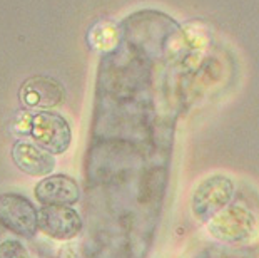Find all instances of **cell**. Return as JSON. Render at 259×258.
<instances>
[{"mask_svg": "<svg viewBox=\"0 0 259 258\" xmlns=\"http://www.w3.org/2000/svg\"><path fill=\"white\" fill-rule=\"evenodd\" d=\"M12 158L19 169L30 176H46L56 166V159L52 155L29 142H17L12 150Z\"/></svg>", "mask_w": 259, "mask_h": 258, "instance_id": "5", "label": "cell"}, {"mask_svg": "<svg viewBox=\"0 0 259 258\" xmlns=\"http://www.w3.org/2000/svg\"><path fill=\"white\" fill-rule=\"evenodd\" d=\"M34 139L51 153H64L70 144V129L67 123L54 114H40L34 119Z\"/></svg>", "mask_w": 259, "mask_h": 258, "instance_id": "2", "label": "cell"}, {"mask_svg": "<svg viewBox=\"0 0 259 258\" xmlns=\"http://www.w3.org/2000/svg\"><path fill=\"white\" fill-rule=\"evenodd\" d=\"M82 222L69 206H44L38 211V228L59 240L72 238L79 233Z\"/></svg>", "mask_w": 259, "mask_h": 258, "instance_id": "3", "label": "cell"}, {"mask_svg": "<svg viewBox=\"0 0 259 258\" xmlns=\"http://www.w3.org/2000/svg\"><path fill=\"white\" fill-rule=\"evenodd\" d=\"M35 196L44 206H69L79 198V188L72 178L56 174L35 186Z\"/></svg>", "mask_w": 259, "mask_h": 258, "instance_id": "4", "label": "cell"}, {"mask_svg": "<svg viewBox=\"0 0 259 258\" xmlns=\"http://www.w3.org/2000/svg\"><path fill=\"white\" fill-rule=\"evenodd\" d=\"M0 225L14 233L32 237L38 228V213L34 205L20 195L0 196Z\"/></svg>", "mask_w": 259, "mask_h": 258, "instance_id": "1", "label": "cell"}]
</instances>
